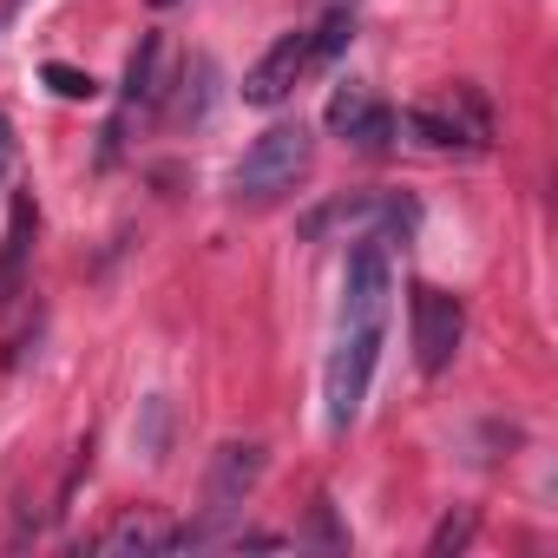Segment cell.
<instances>
[{
  "label": "cell",
  "instance_id": "6da1fadb",
  "mask_svg": "<svg viewBox=\"0 0 558 558\" xmlns=\"http://www.w3.org/2000/svg\"><path fill=\"white\" fill-rule=\"evenodd\" d=\"M310 158H316L310 125H269V132L243 151V165H236V178H230V197H236V204H276V197H290V191L310 178Z\"/></svg>",
  "mask_w": 558,
  "mask_h": 558
},
{
  "label": "cell",
  "instance_id": "7a4b0ae2",
  "mask_svg": "<svg viewBox=\"0 0 558 558\" xmlns=\"http://www.w3.org/2000/svg\"><path fill=\"white\" fill-rule=\"evenodd\" d=\"M375 362H381V323H342V342H336V355L323 368V414H329L336 434H349L362 421Z\"/></svg>",
  "mask_w": 558,
  "mask_h": 558
},
{
  "label": "cell",
  "instance_id": "3957f363",
  "mask_svg": "<svg viewBox=\"0 0 558 558\" xmlns=\"http://www.w3.org/2000/svg\"><path fill=\"white\" fill-rule=\"evenodd\" d=\"M395 296V269H388V243L381 236H355L349 269H342V323H381Z\"/></svg>",
  "mask_w": 558,
  "mask_h": 558
},
{
  "label": "cell",
  "instance_id": "277c9868",
  "mask_svg": "<svg viewBox=\"0 0 558 558\" xmlns=\"http://www.w3.org/2000/svg\"><path fill=\"white\" fill-rule=\"evenodd\" d=\"M460 336H466L460 296L421 283V290H414V362H421V375H440V368L460 355Z\"/></svg>",
  "mask_w": 558,
  "mask_h": 558
},
{
  "label": "cell",
  "instance_id": "5b68a950",
  "mask_svg": "<svg viewBox=\"0 0 558 558\" xmlns=\"http://www.w3.org/2000/svg\"><path fill=\"white\" fill-rule=\"evenodd\" d=\"M256 480H263V447H256V440H230V447H217L210 480H204V512H210V519H230V512L256 493Z\"/></svg>",
  "mask_w": 558,
  "mask_h": 558
},
{
  "label": "cell",
  "instance_id": "8992f818",
  "mask_svg": "<svg viewBox=\"0 0 558 558\" xmlns=\"http://www.w3.org/2000/svg\"><path fill=\"white\" fill-rule=\"evenodd\" d=\"M310 73V34H283V40H276L256 66H250V80H243V99L250 106H283L290 93H296V80Z\"/></svg>",
  "mask_w": 558,
  "mask_h": 558
},
{
  "label": "cell",
  "instance_id": "52a82bcc",
  "mask_svg": "<svg viewBox=\"0 0 558 558\" xmlns=\"http://www.w3.org/2000/svg\"><path fill=\"white\" fill-rule=\"evenodd\" d=\"M329 132L349 138V145H362V151H388V145H395V112L375 106L362 86H336V99H329Z\"/></svg>",
  "mask_w": 558,
  "mask_h": 558
},
{
  "label": "cell",
  "instance_id": "ba28073f",
  "mask_svg": "<svg viewBox=\"0 0 558 558\" xmlns=\"http://www.w3.org/2000/svg\"><path fill=\"white\" fill-rule=\"evenodd\" d=\"M401 132L427 151H486V132L460 112H440V106H408L401 112Z\"/></svg>",
  "mask_w": 558,
  "mask_h": 558
},
{
  "label": "cell",
  "instance_id": "9c48e42d",
  "mask_svg": "<svg viewBox=\"0 0 558 558\" xmlns=\"http://www.w3.org/2000/svg\"><path fill=\"white\" fill-rule=\"evenodd\" d=\"M34 230H40L34 197H14V210H8V250H0V303L21 296V276H27V256H34Z\"/></svg>",
  "mask_w": 558,
  "mask_h": 558
},
{
  "label": "cell",
  "instance_id": "30bf717a",
  "mask_svg": "<svg viewBox=\"0 0 558 558\" xmlns=\"http://www.w3.org/2000/svg\"><path fill=\"white\" fill-rule=\"evenodd\" d=\"M165 99V34H145L125 60V112H151Z\"/></svg>",
  "mask_w": 558,
  "mask_h": 558
},
{
  "label": "cell",
  "instance_id": "8fae6325",
  "mask_svg": "<svg viewBox=\"0 0 558 558\" xmlns=\"http://www.w3.org/2000/svg\"><path fill=\"white\" fill-rule=\"evenodd\" d=\"M99 545H106V551H171V525H158V519L132 512V519H119Z\"/></svg>",
  "mask_w": 558,
  "mask_h": 558
},
{
  "label": "cell",
  "instance_id": "7c38bea8",
  "mask_svg": "<svg viewBox=\"0 0 558 558\" xmlns=\"http://www.w3.org/2000/svg\"><path fill=\"white\" fill-rule=\"evenodd\" d=\"M132 440H138V453H145V460H165V453H171V401H165V395H145Z\"/></svg>",
  "mask_w": 558,
  "mask_h": 558
},
{
  "label": "cell",
  "instance_id": "4fadbf2b",
  "mask_svg": "<svg viewBox=\"0 0 558 558\" xmlns=\"http://www.w3.org/2000/svg\"><path fill=\"white\" fill-rule=\"evenodd\" d=\"M349 40H355V14H349V8H336V14H329L316 34H310V73H316V66H329V60H336Z\"/></svg>",
  "mask_w": 558,
  "mask_h": 558
},
{
  "label": "cell",
  "instance_id": "5bb4252c",
  "mask_svg": "<svg viewBox=\"0 0 558 558\" xmlns=\"http://www.w3.org/2000/svg\"><path fill=\"white\" fill-rule=\"evenodd\" d=\"M40 80H47L60 99H93V93H99V80H93V73H80V66H66V60H47V66H40Z\"/></svg>",
  "mask_w": 558,
  "mask_h": 558
},
{
  "label": "cell",
  "instance_id": "9a60e30c",
  "mask_svg": "<svg viewBox=\"0 0 558 558\" xmlns=\"http://www.w3.org/2000/svg\"><path fill=\"white\" fill-rule=\"evenodd\" d=\"M310 538H316L323 551H349V525L336 519V499H316V506H310Z\"/></svg>",
  "mask_w": 558,
  "mask_h": 558
},
{
  "label": "cell",
  "instance_id": "2e32d148",
  "mask_svg": "<svg viewBox=\"0 0 558 558\" xmlns=\"http://www.w3.org/2000/svg\"><path fill=\"white\" fill-rule=\"evenodd\" d=\"M210 80H217L210 60H191V66H184V106H178L184 119H204V106H210Z\"/></svg>",
  "mask_w": 558,
  "mask_h": 558
},
{
  "label": "cell",
  "instance_id": "e0dca14e",
  "mask_svg": "<svg viewBox=\"0 0 558 558\" xmlns=\"http://www.w3.org/2000/svg\"><path fill=\"white\" fill-rule=\"evenodd\" d=\"M473 525H480L473 512H453V519H440V532H434V545H427V551H434V558H447V551H460V545L473 538Z\"/></svg>",
  "mask_w": 558,
  "mask_h": 558
},
{
  "label": "cell",
  "instance_id": "ac0fdd59",
  "mask_svg": "<svg viewBox=\"0 0 558 558\" xmlns=\"http://www.w3.org/2000/svg\"><path fill=\"white\" fill-rule=\"evenodd\" d=\"M14 158H21V145H14V125H8V112H0V184L14 178Z\"/></svg>",
  "mask_w": 558,
  "mask_h": 558
},
{
  "label": "cell",
  "instance_id": "d6986e66",
  "mask_svg": "<svg viewBox=\"0 0 558 558\" xmlns=\"http://www.w3.org/2000/svg\"><path fill=\"white\" fill-rule=\"evenodd\" d=\"M236 545H250V551H283L290 538L283 532H236Z\"/></svg>",
  "mask_w": 558,
  "mask_h": 558
},
{
  "label": "cell",
  "instance_id": "ffe728a7",
  "mask_svg": "<svg viewBox=\"0 0 558 558\" xmlns=\"http://www.w3.org/2000/svg\"><path fill=\"white\" fill-rule=\"evenodd\" d=\"M8 8H21V0H8Z\"/></svg>",
  "mask_w": 558,
  "mask_h": 558
}]
</instances>
